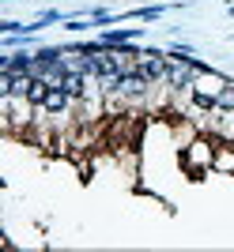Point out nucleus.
<instances>
[{"mask_svg":"<svg viewBox=\"0 0 234 252\" xmlns=\"http://www.w3.org/2000/svg\"><path fill=\"white\" fill-rule=\"evenodd\" d=\"M166 68H170V53L162 49H144L136 61V72L148 79V83H162L166 79Z\"/></svg>","mask_w":234,"mask_h":252,"instance_id":"f257e3e1","label":"nucleus"},{"mask_svg":"<svg viewBox=\"0 0 234 252\" xmlns=\"http://www.w3.org/2000/svg\"><path fill=\"white\" fill-rule=\"evenodd\" d=\"M0 68H8V72H34V53H8V57H0Z\"/></svg>","mask_w":234,"mask_h":252,"instance_id":"f03ea898","label":"nucleus"},{"mask_svg":"<svg viewBox=\"0 0 234 252\" xmlns=\"http://www.w3.org/2000/svg\"><path fill=\"white\" fill-rule=\"evenodd\" d=\"M49 79H42V75H34L31 79V87H27V102L34 105V109H42V102H45V94H49Z\"/></svg>","mask_w":234,"mask_h":252,"instance_id":"7ed1b4c3","label":"nucleus"},{"mask_svg":"<svg viewBox=\"0 0 234 252\" xmlns=\"http://www.w3.org/2000/svg\"><path fill=\"white\" fill-rule=\"evenodd\" d=\"M140 38V27H128V31H106V34H98V42L102 45H128V42H136Z\"/></svg>","mask_w":234,"mask_h":252,"instance_id":"20e7f679","label":"nucleus"},{"mask_svg":"<svg viewBox=\"0 0 234 252\" xmlns=\"http://www.w3.org/2000/svg\"><path fill=\"white\" fill-rule=\"evenodd\" d=\"M215 113H234V79H223L215 91Z\"/></svg>","mask_w":234,"mask_h":252,"instance_id":"39448f33","label":"nucleus"},{"mask_svg":"<svg viewBox=\"0 0 234 252\" xmlns=\"http://www.w3.org/2000/svg\"><path fill=\"white\" fill-rule=\"evenodd\" d=\"M162 11H166L162 4H151V8H136V11H128L125 19H159Z\"/></svg>","mask_w":234,"mask_h":252,"instance_id":"423d86ee","label":"nucleus"},{"mask_svg":"<svg viewBox=\"0 0 234 252\" xmlns=\"http://www.w3.org/2000/svg\"><path fill=\"white\" fill-rule=\"evenodd\" d=\"M231 15H234V8H231Z\"/></svg>","mask_w":234,"mask_h":252,"instance_id":"0eeeda50","label":"nucleus"}]
</instances>
